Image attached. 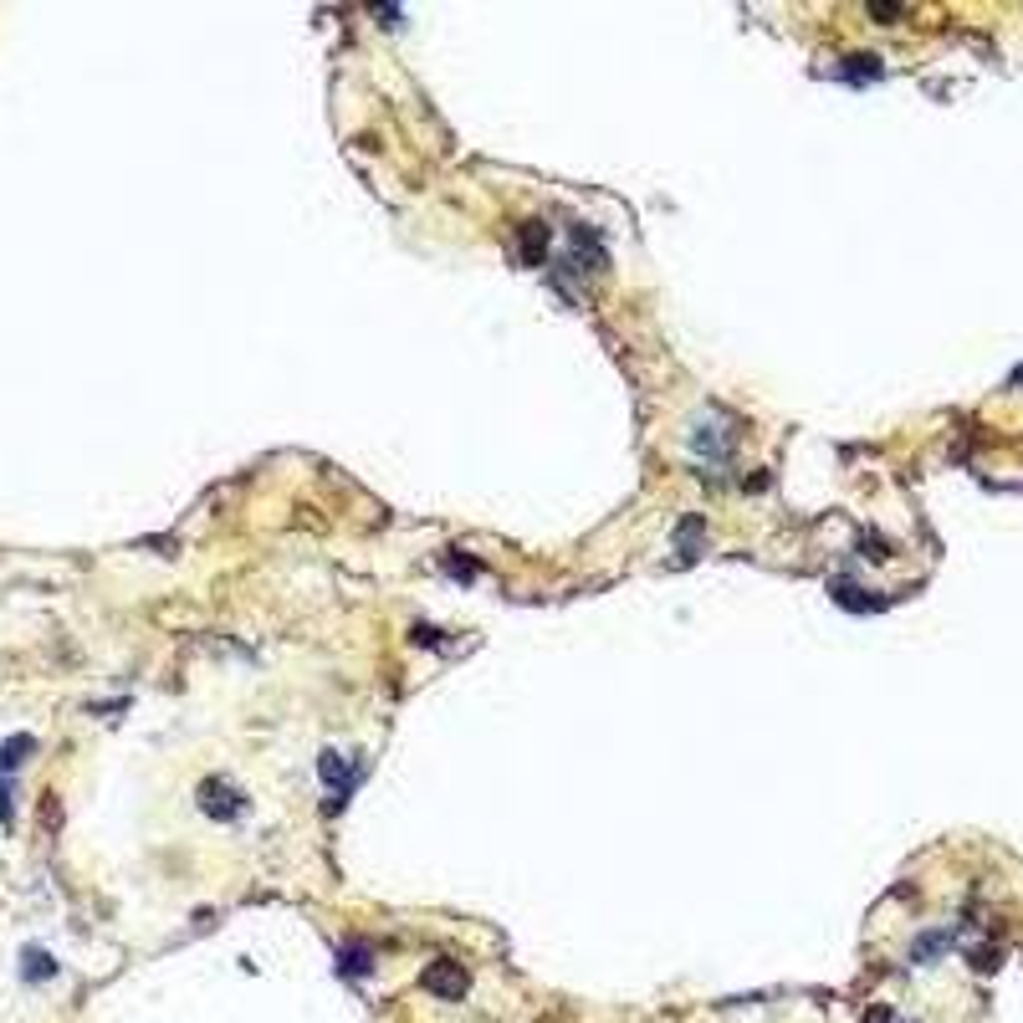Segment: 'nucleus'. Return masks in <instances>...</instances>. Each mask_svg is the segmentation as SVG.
<instances>
[{"instance_id": "nucleus-5", "label": "nucleus", "mask_w": 1023, "mask_h": 1023, "mask_svg": "<svg viewBox=\"0 0 1023 1023\" xmlns=\"http://www.w3.org/2000/svg\"><path fill=\"white\" fill-rule=\"evenodd\" d=\"M338 967H343L348 977H369V972H374V952H369L364 942H348V947L338 952Z\"/></svg>"}, {"instance_id": "nucleus-1", "label": "nucleus", "mask_w": 1023, "mask_h": 1023, "mask_svg": "<svg viewBox=\"0 0 1023 1023\" xmlns=\"http://www.w3.org/2000/svg\"><path fill=\"white\" fill-rule=\"evenodd\" d=\"M195 798H200V809H205L210 819H220V824H226V819H241V814H246V798H241V788H231L226 778H205Z\"/></svg>"}, {"instance_id": "nucleus-10", "label": "nucleus", "mask_w": 1023, "mask_h": 1023, "mask_svg": "<svg viewBox=\"0 0 1023 1023\" xmlns=\"http://www.w3.org/2000/svg\"><path fill=\"white\" fill-rule=\"evenodd\" d=\"M16 824V804H11V773H0V829Z\"/></svg>"}, {"instance_id": "nucleus-4", "label": "nucleus", "mask_w": 1023, "mask_h": 1023, "mask_svg": "<svg viewBox=\"0 0 1023 1023\" xmlns=\"http://www.w3.org/2000/svg\"><path fill=\"white\" fill-rule=\"evenodd\" d=\"M57 977V962L41 952V947H21V983H31V988H41V983H52Z\"/></svg>"}, {"instance_id": "nucleus-7", "label": "nucleus", "mask_w": 1023, "mask_h": 1023, "mask_svg": "<svg viewBox=\"0 0 1023 1023\" xmlns=\"http://www.w3.org/2000/svg\"><path fill=\"white\" fill-rule=\"evenodd\" d=\"M31 752H36V742H31L26 732H21V737H6V747H0V773H11L16 763H26Z\"/></svg>"}, {"instance_id": "nucleus-8", "label": "nucleus", "mask_w": 1023, "mask_h": 1023, "mask_svg": "<svg viewBox=\"0 0 1023 1023\" xmlns=\"http://www.w3.org/2000/svg\"><path fill=\"white\" fill-rule=\"evenodd\" d=\"M522 241H527V246H522V256H527V261H543V241H548L543 220H527V226H522Z\"/></svg>"}, {"instance_id": "nucleus-11", "label": "nucleus", "mask_w": 1023, "mask_h": 1023, "mask_svg": "<svg viewBox=\"0 0 1023 1023\" xmlns=\"http://www.w3.org/2000/svg\"><path fill=\"white\" fill-rule=\"evenodd\" d=\"M681 543H686L681 558H696V548H701V517H686V522H681Z\"/></svg>"}, {"instance_id": "nucleus-6", "label": "nucleus", "mask_w": 1023, "mask_h": 1023, "mask_svg": "<svg viewBox=\"0 0 1023 1023\" xmlns=\"http://www.w3.org/2000/svg\"><path fill=\"white\" fill-rule=\"evenodd\" d=\"M318 768H323V783H328L333 793H348V788H353V773L343 768V758H338V752H333V747H328V752H323V758H318Z\"/></svg>"}, {"instance_id": "nucleus-9", "label": "nucleus", "mask_w": 1023, "mask_h": 1023, "mask_svg": "<svg viewBox=\"0 0 1023 1023\" xmlns=\"http://www.w3.org/2000/svg\"><path fill=\"white\" fill-rule=\"evenodd\" d=\"M844 77L860 87L865 77H880V62H875V57H850V62H844Z\"/></svg>"}, {"instance_id": "nucleus-2", "label": "nucleus", "mask_w": 1023, "mask_h": 1023, "mask_svg": "<svg viewBox=\"0 0 1023 1023\" xmlns=\"http://www.w3.org/2000/svg\"><path fill=\"white\" fill-rule=\"evenodd\" d=\"M420 983H425V988H430L435 998H451V1003H456V998H466V983H471V972H466V967H461L456 957H435V962L425 967V977H420Z\"/></svg>"}, {"instance_id": "nucleus-3", "label": "nucleus", "mask_w": 1023, "mask_h": 1023, "mask_svg": "<svg viewBox=\"0 0 1023 1023\" xmlns=\"http://www.w3.org/2000/svg\"><path fill=\"white\" fill-rule=\"evenodd\" d=\"M594 261H599V231L573 226L568 231V272H589Z\"/></svg>"}]
</instances>
